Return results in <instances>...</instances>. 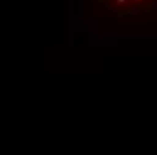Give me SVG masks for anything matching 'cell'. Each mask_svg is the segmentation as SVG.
<instances>
[{
  "label": "cell",
  "instance_id": "6da1fadb",
  "mask_svg": "<svg viewBox=\"0 0 157 155\" xmlns=\"http://www.w3.org/2000/svg\"><path fill=\"white\" fill-rule=\"evenodd\" d=\"M141 7H139V6H134V7H130V9H128V13H126V15L128 16H137V15H141Z\"/></svg>",
  "mask_w": 157,
  "mask_h": 155
},
{
  "label": "cell",
  "instance_id": "7a4b0ae2",
  "mask_svg": "<svg viewBox=\"0 0 157 155\" xmlns=\"http://www.w3.org/2000/svg\"><path fill=\"white\" fill-rule=\"evenodd\" d=\"M89 29H90V31H94V29H101V22H99L98 18H90V25H89Z\"/></svg>",
  "mask_w": 157,
  "mask_h": 155
},
{
  "label": "cell",
  "instance_id": "3957f363",
  "mask_svg": "<svg viewBox=\"0 0 157 155\" xmlns=\"http://www.w3.org/2000/svg\"><path fill=\"white\" fill-rule=\"evenodd\" d=\"M109 13H110V6L105 2V4L101 6V15H109Z\"/></svg>",
  "mask_w": 157,
  "mask_h": 155
},
{
  "label": "cell",
  "instance_id": "277c9868",
  "mask_svg": "<svg viewBox=\"0 0 157 155\" xmlns=\"http://www.w3.org/2000/svg\"><path fill=\"white\" fill-rule=\"evenodd\" d=\"M146 7H148L150 11H155V9H157V2H148V6H146Z\"/></svg>",
  "mask_w": 157,
  "mask_h": 155
},
{
  "label": "cell",
  "instance_id": "5b68a950",
  "mask_svg": "<svg viewBox=\"0 0 157 155\" xmlns=\"http://www.w3.org/2000/svg\"><path fill=\"white\" fill-rule=\"evenodd\" d=\"M126 2H128V0H116V4H117V6H123V4H126Z\"/></svg>",
  "mask_w": 157,
  "mask_h": 155
}]
</instances>
